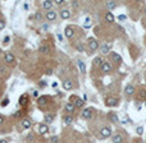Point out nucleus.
<instances>
[{"mask_svg": "<svg viewBox=\"0 0 146 143\" xmlns=\"http://www.w3.org/2000/svg\"><path fill=\"white\" fill-rule=\"evenodd\" d=\"M100 136H101V138H109L112 136V129L110 127H103L101 129H100Z\"/></svg>", "mask_w": 146, "mask_h": 143, "instance_id": "obj_1", "label": "nucleus"}, {"mask_svg": "<svg viewBox=\"0 0 146 143\" xmlns=\"http://www.w3.org/2000/svg\"><path fill=\"white\" fill-rule=\"evenodd\" d=\"M92 115H94V110L91 109V107H90V109H85L83 111H82V114H81V116L83 119H86V120L91 119V118H92Z\"/></svg>", "mask_w": 146, "mask_h": 143, "instance_id": "obj_2", "label": "nucleus"}, {"mask_svg": "<svg viewBox=\"0 0 146 143\" xmlns=\"http://www.w3.org/2000/svg\"><path fill=\"white\" fill-rule=\"evenodd\" d=\"M87 42H89V49H90L91 51H95V50H96V49L99 47V42H97L94 37L89 38V41H87Z\"/></svg>", "mask_w": 146, "mask_h": 143, "instance_id": "obj_3", "label": "nucleus"}, {"mask_svg": "<svg viewBox=\"0 0 146 143\" xmlns=\"http://www.w3.org/2000/svg\"><path fill=\"white\" fill-rule=\"evenodd\" d=\"M106 105L109 107H117L118 105H119V100L115 98V97H109L106 100Z\"/></svg>", "mask_w": 146, "mask_h": 143, "instance_id": "obj_4", "label": "nucleus"}, {"mask_svg": "<svg viewBox=\"0 0 146 143\" xmlns=\"http://www.w3.org/2000/svg\"><path fill=\"white\" fill-rule=\"evenodd\" d=\"M112 64L109 61H103V64H101V70L104 72V73H110L112 72Z\"/></svg>", "mask_w": 146, "mask_h": 143, "instance_id": "obj_5", "label": "nucleus"}, {"mask_svg": "<svg viewBox=\"0 0 146 143\" xmlns=\"http://www.w3.org/2000/svg\"><path fill=\"white\" fill-rule=\"evenodd\" d=\"M4 59H5V61L9 63V64H13V63L16 61V57H14V55H13L12 52H5L4 54Z\"/></svg>", "mask_w": 146, "mask_h": 143, "instance_id": "obj_6", "label": "nucleus"}, {"mask_svg": "<svg viewBox=\"0 0 146 143\" xmlns=\"http://www.w3.org/2000/svg\"><path fill=\"white\" fill-rule=\"evenodd\" d=\"M46 19L48 21H50V22H53V21H55L57 19V12L55 10H49V12H46Z\"/></svg>", "mask_w": 146, "mask_h": 143, "instance_id": "obj_7", "label": "nucleus"}, {"mask_svg": "<svg viewBox=\"0 0 146 143\" xmlns=\"http://www.w3.org/2000/svg\"><path fill=\"white\" fill-rule=\"evenodd\" d=\"M21 124H22V127H23L24 129H30L31 127H32V122H31V119H28V118L22 119Z\"/></svg>", "mask_w": 146, "mask_h": 143, "instance_id": "obj_8", "label": "nucleus"}, {"mask_svg": "<svg viewBox=\"0 0 146 143\" xmlns=\"http://www.w3.org/2000/svg\"><path fill=\"white\" fill-rule=\"evenodd\" d=\"M72 100H73L72 104L74 105L76 107H82L83 104H85V101L82 100V98H78V97H72Z\"/></svg>", "mask_w": 146, "mask_h": 143, "instance_id": "obj_9", "label": "nucleus"}, {"mask_svg": "<svg viewBox=\"0 0 146 143\" xmlns=\"http://www.w3.org/2000/svg\"><path fill=\"white\" fill-rule=\"evenodd\" d=\"M64 35H65V37H67V38L73 37V35H74V31H73V28H72L71 26L65 27V29H64Z\"/></svg>", "mask_w": 146, "mask_h": 143, "instance_id": "obj_10", "label": "nucleus"}, {"mask_svg": "<svg viewBox=\"0 0 146 143\" xmlns=\"http://www.w3.org/2000/svg\"><path fill=\"white\" fill-rule=\"evenodd\" d=\"M63 88L67 89V91H69V89L73 88V84H72V80L71 79H64V82H63Z\"/></svg>", "mask_w": 146, "mask_h": 143, "instance_id": "obj_11", "label": "nucleus"}, {"mask_svg": "<svg viewBox=\"0 0 146 143\" xmlns=\"http://www.w3.org/2000/svg\"><path fill=\"white\" fill-rule=\"evenodd\" d=\"M113 143H123V137H122V134H119V133L113 134Z\"/></svg>", "mask_w": 146, "mask_h": 143, "instance_id": "obj_12", "label": "nucleus"}, {"mask_svg": "<svg viewBox=\"0 0 146 143\" xmlns=\"http://www.w3.org/2000/svg\"><path fill=\"white\" fill-rule=\"evenodd\" d=\"M51 7H53V1H50V0H44L42 1V8L45 10H51Z\"/></svg>", "mask_w": 146, "mask_h": 143, "instance_id": "obj_13", "label": "nucleus"}, {"mask_svg": "<svg viewBox=\"0 0 146 143\" xmlns=\"http://www.w3.org/2000/svg\"><path fill=\"white\" fill-rule=\"evenodd\" d=\"M60 17L63 19H69L71 18V12L68 10V9H62L60 10Z\"/></svg>", "mask_w": 146, "mask_h": 143, "instance_id": "obj_14", "label": "nucleus"}, {"mask_svg": "<svg viewBox=\"0 0 146 143\" xmlns=\"http://www.w3.org/2000/svg\"><path fill=\"white\" fill-rule=\"evenodd\" d=\"M110 56H112V59L115 61L117 64H121V63H122V56L118 55L117 52H110Z\"/></svg>", "mask_w": 146, "mask_h": 143, "instance_id": "obj_15", "label": "nucleus"}, {"mask_svg": "<svg viewBox=\"0 0 146 143\" xmlns=\"http://www.w3.org/2000/svg\"><path fill=\"white\" fill-rule=\"evenodd\" d=\"M48 132H49L48 124H40V127H39V133H40V134H46Z\"/></svg>", "mask_w": 146, "mask_h": 143, "instance_id": "obj_16", "label": "nucleus"}, {"mask_svg": "<svg viewBox=\"0 0 146 143\" xmlns=\"http://www.w3.org/2000/svg\"><path fill=\"white\" fill-rule=\"evenodd\" d=\"M110 49H112V43H105V45H103V47H101V52L104 55H106V54L110 52Z\"/></svg>", "mask_w": 146, "mask_h": 143, "instance_id": "obj_17", "label": "nucleus"}, {"mask_svg": "<svg viewBox=\"0 0 146 143\" xmlns=\"http://www.w3.org/2000/svg\"><path fill=\"white\" fill-rule=\"evenodd\" d=\"M77 65H78V68H80V72H81V73H82V74H85V73H86V65H85V63L82 61V60H78Z\"/></svg>", "mask_w": 146, "mask_h": 143, "instance_id": "obj_18", "label": "nucleus"}, {"mask_svg": "<svg viewBox=\"0 0 146 143\" xmlns=\"http://www.w3.org/2000/svg\"><path fill=\"white\" fill-rule=\"evenodd\" d=\"M27 102H28V96H27V95H22V96L19 97V104H21L22 106H26Z\"/></svg>", "mask_w": 146, "mask_h": 143, "instance_id": "obj_19", "label": "nucleus"}, {"mask_svg": "<svg viewBox=\"0 0 146 143\" xmlns=\"http://www.w3.org/2000/svg\"><path fill=\"white\" fill-rule=\"evenodd\" d=\"M133 92H135V87L132 84H128L124 89V93H127V95H133Z\"/></svg>", "mask_w": 146, "mask_h": 143, "instance_id": "obj_20", "label": "nucleus"}, {"mask_svg": "<svg viewBox=\"0 0 146 143\" xmlns=\"http://www.w3.org/2000/svg\"><path fill=\"white\" fill-rule=\"evenodd\" d=\"M74 109H76V106L72 104V102H68V104H65V110L68 111V113H73V111H74Z\"/></svg>", "mask_w": 146, "mask_h": 143, "instance_id": "obj_21", "label": "nucleus"}, {"mask_svg": "<svg viewBox=\"0 0 146 143\" xmlns=\"http://www.w3.org/2000/svg\"><path fill=\"white\" fill-rule=\"evenodd\" d=\"M63 122H64V124H67V125L72 124L73 123V116L72 115H65L64 119H63Z\"/></svg>", "mask_w": 146, "mask_h": 143, "instance_id": "obj_22", "label": "nucleus"}, {"mask_svg": "<svg viewBox=\"0 0 146 143\" xmlns=\"http://www.w3.org/2000/svg\"><path fill=\"white\" fill-rule=\"evenodd\" d=\"M105 21L109 22V23H113V22H114V15L112 14L110 12H108L106 14H105Z\"/></svg>", "mask_w": 146, "mask_h": 143, "instance_id": "obj_23", "label": "nucleus"}, {"mask_svg": "<svg viewBox=\"0 0 146 143\" xmlns=\"http://www.w3.org/2000/svg\"><path fill=\"white\" fill-rule=\"evenodd\" d=\"M91 26H92V19H91L90 17H87V18H86V19H85L83 27H85V28H90Z\"/></svg>", "mask_w": 146, "mask_h": 143, "instance_id": "obj_24", "label": "nucleus"}, {"mask_svg": "<svg viewBox=\"0 0 146 143\" xmlns=\"http://www.w3.org/2000/svg\"><path fill=\"white\" fill-rule=\"evenodd\" d=\"M53 120H54V116L51 114H46V115H45V122H46L48 124L53 123Z\"/></svg>", "mask_w": 146, "mask_h": 143, "instance_id": "obj_25", "label": "nucleus"}, {"mask_svg": "<svg viewBox=\"0 0 146 143\" xmlns=\"http://www.w3.org/2000/svg\"><path fill=\"white\" fill-rule=\"evenodd\" d=\"M48 101V97H39V100H37V104L40 105V106H42V105H45V102Z\"/></svg>", "mask_w": 146, "mask_h": 143, "instance_id": "obj_26", "label": "nucleus"}, {"mask_svg": "<svg viewBox=\"0 0 146 143\" xmlns=\"http://www.w3.org/2000/svg\"><path fill=\"white\" fill-rule=\"evenodd\" d=\"M106 7L112 10V9H114V8L117 7V3H115V1H108V3H106Z\"/></svg>", "mask_w": 146, "mask_h": 143, "instance_id": "obj_27", "label": "nucleus"}, {"mask_svg": "<svg viewBox=\"0 0 146 143\" xmlns=\"http://www.w3.org/2000/svg\"><path fill=\"white\" fill-rule=\"evenodd\" d=\"M40 52H44V54L49 52V47L46 46V45H41L40 46Z\"/></svg>", "mask_w": 146, "mask_h": 143, "instance_id": "obj_28", "label": "nucleus"}, {"mask_svg": "<svg viewBox=\"0 0 146 143\" xmlns=\"http://www.w3.org/2000/svg\"><path fill=\"white\" fill-rule=\"evenodd\" d=\"M5 21H4V19H0V31H1V29H4V28H5Z\"/></svg>", "mask_w": 146, "mask_h": 143, "instance_id": "obj_29", "label": "nucleus"}, {"mask_svg": "<svg viewBox=\"0 0 146 143\" xmlns=\"http://www.w3.org/2000/svg\"><path fill=\"white\" fill-rule=\"evenodd\" d=\"M8 104H9V98H4V100L1 101V106H3V107L8 106Z\"/></svg>", "mask_w": 146, "mask_h": 143, "instance_id": "obj_30", "label": "nucleus"}, {"mask_svg": "<svg viewBox=\"0 0 146 143\" xmlns=\"http://www.w3.org/2000/svg\"><path fill=\"white\" fill-rule=\"evenodd\" d=\"M136 133H137V134H142L144 133V127H137V128H136Z\"/></svg>", "mask_w": 146, "mask_h": 143, "instance_id": "obj_31", "label": "nucleus"}, {"mask_svg": "<svg viewBox=\"0 0 146 143\" xmlns=\"http://www.w3.org/2000/svg\"><path fill=\"white\" fill-rule=\"evenodd\" d=\"M9 41H10V37H9V36H5V37H4V40H3V42H4V45H7V43H9Z\"/></svg>", "mask_w": 146, "mask_h": 143, "instance_id": "obj_32", "label": "nucleus"}, {"mask_svg": "<svg viewBox=\"0 0 146 143\" xmlns=\"http://www.w3.org/2000/svg\"><path fill=\"white\" fill-rule=\"evenodd\" d=\"M110 119L113 120V122H117V116H115L114 113H110Z\"/></svg>", "mask_w": 146, "mask_h": 143, "instance_id": "obj_33", "label": "nucleus"}, {"mask_svg": "<svg viewBox=\"0 0 146 143\" xmlns=\"http://www.w3.org/2000/svg\"><path fill=\"white\" fill-rule=\"evenodd\" d=\"M51 142L53 143H58L59 142V138L58 137H51Z\"/></svg>", "mask_w": 146, "mask_h": 143, "instance_id": "obj_34", "label": "nucleus"}, {"mask_svg": "<svg viewBox=\"0 0 146 143\" xmlns=\"http://www.w3.org/2000/svg\"><path fill=\"white\" fill-rule=\"evenodd\" d=\"M54 3H55L57 5H62V4L64 3V0H55V1H54Z\"/></svg>", "mask_w": 146, "mask_h": 143, "instance_id": "obj_35", "label": "nucleus"}, {"mask_svg": "<svg viewBox=\"0 0 146 143\" xmlns=\"http://www.w3.org/2000/svg\"><path fill=\"white\" fill-rule=\"evenodd\" d=\"M35 18H36V19H39V21H41V18H42V17H41V14H40V13L37 12V13L35 14Z\"/></svg>", "mask_w": 146, "mask_h": 143, "instance_id": "obj_36", "label": "nucleus"}, {"mask_svg": "<svg viewBox=\"0 0 146 143\" xmlns=\"http://www.w3.org/2000/svg\"><path fill=\"white\" fill-rule=\"evenodd\" d=\"M32 95H33V97H39V96H40V95H39V91H33Z\"/></svg>", "mask_w": 146, "mask_h": 143, "instance_id": "obj_37", "label": "nucleus"}, {"mask_svg": "<svg viewBox=\"0 0 146 143\" xmlns=\"http://www.w3.org/2000/svg\"><path fill=\"white\" fill-rule=\"evenodd\" d=\"M51 87H53V88H57V87H58V82H53V83H51Z\"/></svg>", "mask_w": 146, "mask_h": 143, "instance_id": "obj_38", "label": "nucleus"}, {"mask_svg": "<svg viewBox=\"0 0 146 143\" xmlns=\"http://www.w3.org/2000/svg\"><path fill=\"white\" fill-rule=\"evenodd\" d=\"M23 8H24V10H28L30 7H28V4H27V3H24V4H23Z\"/></svg>", "mask_w": 146, "mask_h": 143, "instance_id": "obj_39", "label": "nucleus"}, {"mask_svg": "<svg viewBox=\"0 0 146 143\" xmlns=\"http://www.w3.org/2000/svg\"><path fill=\"white\" fill-rule=\"evenodd\" d=\"M40 86H41V87H45V86H46V82H44V80H41V82H40Z\"/></svg>", "mask_w": 146, "mask_h": 143, "instance_id": "obj_40", "label": "nucleus"}, {"mask_svg": "<svg viewBox=\"0 0 146 143\" xmlns=\"http://www.w3.org/2000/svg\"><path fill=\"white\" fill-rule=\"evenodd\" d=\"M46 74H48V75H51V74H53V70H51V69H48V70H46Z\"/></svg>", "mask_w": 146, "mask_h": 143, "instance_id": "obj_41", "label": "nucleus"}, {"mask_svg": "<svg viewBox=\"0 0 146 143\" xmlns=\"http://www.w3.org/2000/svg\"><path fill=\"white\" fill-rule=\"evenodd\" d=\"M4 123V116L3 115H0V125H1Z\"/></svg>", "mask_w": 146, "mask_h": 143, "instance_id": "obj_42", "label": "nucleus"}, {"mask_svg": "<svg viewBox=\"0 0 146 143\" xmlns=\"http://www.w3.org/2000/svg\"><path fill=\"white\" fill-rule=\"evenodd\" d=\"M77 49H78V50L82 52V51H83V46H82V45H78V47H77Z\"/></svg>", "mask_w": 146, "mask_h": 143, "instance_id": "obj_43", "label": "nucleus"}, {"mask_svg": "<svg viewBox=\"0 0 146 143\" xmlns=\"http://www.w3.org/2000/svg\"><path fill=\"white\" fill-rule=\"evenodd\" d=\"M21 114H22L21 111H17V113L14 114V116H16V118H17V116H21Z\"/></svg>", "mask_w": 146, "mask_h": 143, "instance_id": "obj_44", "label": "nucleus"}, {"mask_svg": "<svg viewBox=\"0 0 146 143\" xmlns=\"http://www.w3.org/2000/svg\"><path fill=\"white\" fill-rule=\"evenodd\" d=\"M0 143H8L7 139H0Z\"/></svg>", "mask_w": 146, "mask_h": 143, "instance_id": "obj_45", "label": "nucleus"}, {"mask_svg": "<svg viewBox=\"0 0 146 143\" xmlns=\"http://www.w3.org/2000/svg\"><path fill=\"white\" fill-rule=\"evenodd\" d=\"M73 7H74V8H77V7H78V3H77V1H74V3H73Z\"/></svg>", "mask_w": 146, "mask_h": 143, "instance_id": "obj_46", "label": "nucleus"}, {"mask_svg": "<svg viewBox=\"0 0 146 143\" xmlns=\"http://www.w3.org/2000/svg\"><path fill=\"white\" fill-rule=\"evenodd\" d=\"M119 19H121V21H123V19H126V15H121V17H119Z\"/></svg>", "mask_w": 146, "mask_h": 143, "instance_id": "obj_47", "label": "nucleus"}, {"mask_svg": "<svg viewBox=\"0 0 146 143\" xmlns=\"http://www.w3.org/2000/svg\"><path fill=\"white\" fill-rule=\"evenodd\" d=\"M145 14H146V8H145Z\"/></svg>", "mask_w": 146, "mask_h": 143, "instance_id": "obj_48", "label": "nucleus"}, {"mask_svg": "<svg viewBox=\"0 0 146 143\" xmlns=\"http://www.w3.org/2000/svg\"><path fill=\"white\" fill-rule=\"evenodd\" d=\"M145 105H146V102H145Z\"/></svg>", "mask_w": 146, "mask_h": 143, "instance_id": "obj_49", "label": "nucleus"}, {"mask_svg": "<svg viewBox=\"0 0 146 143\" xmlns=\"http://www.w3.org/2000/svg\"><path fill=\"white\" fill-rule=\"evenodd\" d=\"M0 95H1V93H0Z\"/></svg>", "mask_w": 146, "mask_h": 143, "instance_id": "obj_50", "label": "nucleus"}]
</instances>
